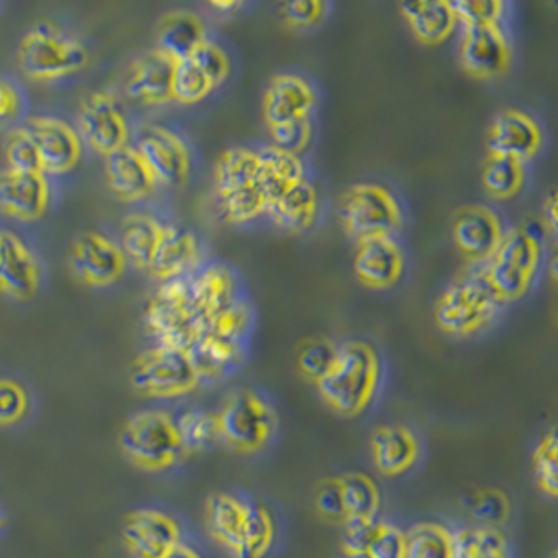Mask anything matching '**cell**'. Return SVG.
<instances>
[{"label":"cell","instance_id":"cell-9","mask_svg":"<svg viewBox=\"0 0 558 558\" xmlns=\"http://www.w3.org/2000/svg\"><path fill=\"white\" fill-rule=\"evenodd\" d=\"M130 383L149 398H178L195 391L202 379L186 352L157 345L134 360Z\"/></svg>","mask_w":558,"mask_h":558},{"label":"cell","instance_id":"cell-49","mask_svg":"<svg viewBox=\"0 0 558 558\" xmlns=\"http://www.w3.org/2000/svg\"><path fill=\"white\" fill-rule=\"evenodd\" d=\"M29 410V396L22 383L0 379V425H17Z\"/></svg>","mask_w":558,"mask_h":558},{"label":"cell","instance_id":"cell-2","mask_svg":"<svg viewBox=\"0 0 558 558\" xmlns=\"http://www.w3.org/2000/svg\"><path fill=\"white\" fill-rule=\"evenodd\" d=\"M145 323L157 345L189 352L204 332V323L195 312L191 275L163 280L145 307Z\"/></svg>","mask_w":558,"mask_h":558},{"label":"cell","instance_id":"cell-19","mask_svg":"<svg viewBox=\"0 0 558 558\" xmlns=\"http://www.w3.org/2000/svg\"><path fill=\"white\" fill-rule=\"evenodd\" d=\"M51 202V189L43 172H15L0 174V214L17 220H38Z\"/></svg>","mask_w":558,"mask_h":558},{"label":"cell","instance_id":"cell-38","mask_svg":"<svg viewBox=\"0 0 558 558\" xmlns=\"http://www.w3.org/2000/svg\"><path fill=\"white\" fill-rule=\"evenodd\" d=\"M454 558H512V553L498 527L477 525L454 532Z\"/></svg>","mask_w":558,"mask_h":558},{"label":"cell","instance_id":"cell-18","mask_svg":"<svg viewBox=\"0 0 558 558\" xmlns=\"http://www.w3.org/2000/svg\"><path fill=\"white\" fill-rule=\"evenodd\" d=\"M544 143L542 128L530 113L521 109H505L500 111L487 134L489 155L512 157L521 163L530 161L537 155Z\"/></svg>","mask_w":558,"mask_h":558},{"label":"cell","instance_id":"cell-4","mask_svg":"<svg viewBox=\"0 0 558 558\" xmlns=\"http://www.w3.org/2000/svg\"><path fill=\"white\" fill-rule=\"evenodd\" d=\"M539 259L542 245L535 234L525 227L505 230L498 250L482 270L500 304L519 300L530 291Z\"/></svg>","mask_w":558,"mask_h":558},{"label":"cell","instance_id":"cell-35","mask_svg":"<svg viewBox=\"0 0 558 558\" xmlns=\"http://www.w3.org/2000/svg\"><path fill=\"white\" fill-rule=\"evenodd\" d=\"M345 510V525L373 523L381 510V492L377 483L364 473H348L337 477Z\"/></svg>","mask_w":558,"mask_h":558},{"label":"cell","instance_id":"cell-34","mask_svg":"<svg viewBox=\"0 0 558 558\" xmlns=\"http://www.w3.org/2000/svg\"><path fill=\"white\" fill-rule=\"evenodd\" d=\"M266 214L279 229L287 232H305L312 229L318 216V191L307 178H304L275 204L268 205Z\"/></svg>","mask_w":558,"mask_h":558},{"label":"cell","instance_id":"cell-23","mask_svg":"<svg viewBox=\"0 0 558 558\" xmlns=\"http://www.w3.org/2000/svg\"><path fill=\"white\" fill-rule=\"evenodd\" d=\"M199 262V243L195 234L178 225H163L153 252L149 272L155 279L170 280L193 275Z\"/></svg>","mask_w":558,"mask_h":558},{"label":"cell","instance_id":"cell-14","mask_svg":"<svg viewBox=\"0 0 558 558\" xmlns=\"http://www.w3.org/2000/svg\"><path fill=\"white\" fill-rule=\"evenodd\" d=\"M70 266L77 279L86 284L107 287L124 275L126 255L118 243L105 234L84 232L72 245Z\"/></svg>","mask_w":558,"mask_h":558},{"label":"cell","instance_id":"cell-33","mask_svg":"<svg viewBox=\"0 0 558 558\" xmlns=\"http://www.w3.org/2000/svg\"><path fill=\"white\" fill-rule=\"evenodd\" d=\"M259 155V186L268 205L275 204L289 189H293L298 182L305 178L304 161L300 155L282 151L279 147L270 145Z\"/></svg>","mask_w":558,"mask_h":558},{"label":"cell","instance_id":"cell-58","mask_svg":"<svg viewBox=\"0 0 558 558\" xmlns=\"http://www.w3.org/2000/svg\"><path fill=\"white\" fill-rule=\"evenodd\" d=\"M4 525H7V517H4V512H2V508H0V532L4 530Z\"/></svg>","mask_w":558,"mask_h":558},{"label":"cell","instance_id":"cell-36","mask_svg":"<svg viewBox=\"0 0 558 558\" xmlns=\"http://www.w3.org/2000/svg\"><path fill=\"white\" fill-rule=\"evenodd\" d=\"M174 423H177L178 437H180L184 454L186 452L197 454V452L211 450L214 446L222 444L218 412L191 408L174 418Z\"/></svg>","mask_w":558,"mask_h":558},{"label":"cell","instance_id":"cell-51","mask_svg":"<svg viewBox=\"0 0 558 558\" xmlns=\"http://www.w3.org/2000/svg\"><path fill=\"white\" fill-rule=\"evenodd\" d=\"M314 507L325 521L345 523L343 498H341V487H339L337 477H330V480L318 483L316 496H314Z\"/></svg>","mask_w":558,"mask_h":558},{"label":"cell","instance_id":"cell-44","mask_svg":"<svg viewBox=\"0 0 558 558\" xmlns=\"http://www.w3.org/2000/svg\"><path fill=\"white\" fill-rule=\"evenodd\" d=\"M557 454V432L550 429L537 444L532 460L535 483L542 489V494H546L548 498L558 496Z\"/></svg>","mask_w":558,"mask_h":558},{"label":"cell","instance_id":"cell-7","mask_svg":"<svg viewBox=\"0 0 558 558\" xmlns=\"http://www.w3.org/2000/svg\"><path fill=\"white\" fill-rule=\"evenodd\" d=\"M498 305L494 289L483 272H477L452 282L441 293L435 304V325L448 335H473L492 323Z\"/></svg>","mask_w":558,"mask_h":558},{"label":"cell","instance_id":"cell-6","mask_svg":"<svg viewBox=\"0 0 558 558\" xmlns=\"http://www.w3.org/2000/svg\"><path fill=\"white\" fill-rule=\"evenodd\" d=\"M88 61L86 47L54 24L32 27L20 45V65L32 80H57L80 72Z\"/></svg>","mask_w":558,"mask_h":558},{"label":"cell","instance_id":"cell-17","mask_svg":"<svg viewBox=\"0 0 558 558\" xmlns=\"http://www.w3.org/2000/svg\"><path fill=\"white\" fill-rule=\"evenodd\" d=\"M26 128L40 153L45 174H65L76 168L82 157V141L74 128L47 116L32 118Z\"/></svg>","mask_w":558,"mask_h":558},{"label":"cell","instance_id":"cell-52","mask_svg":"<svg viewBox=\"0 0 558 558\" xmlns=\"http://www.w3.org/2000/svg\"><path fill=\"white\" fill-rule=\"evenodd\" d=\"M329 4L320 0H295L280 7L282 17L295 27H312L327 17Z\"/></svg>","mask_w":558,"mask_h":558},{"label":"cell","instance_id":"cell-42","mask_svg":"<svg viewBox=\"0 0 558 558\" xmlns=\"http://www.w3.org/2000/svg\"><path fill=\"white\" fill-rule=\"evenodd\" d=\"M252 327H254V310L252 305L239 298L236 302L227 305L222 312H218L214 318H209L205 323L204 330L245 343Z\"/></svg>","mask_w":558,"mask_h":558},{"label":"cell","instance_id":"cell-12","mask_svg":"<svg viewBox=\"0 0 558 558\" xmlns=\"http://www.w3.org/2000/svg\"><path fill=\"white\" fill-rule=\"evenodd\" d=\"M122 539L132 558H163L184 542L177 519L157 508L130 512L122 527Z\"/></svg>","mask_w":558,"mask_h":558},{"label":"cell","instance_id":"cell-57","mask_svg":"<svg viewBox=\"0 0 558 558\" xmlns=\"http://www.w3.org/2000/svg\"><path fill=\"white\" fill-rule=\"evenodd\" d=\"M343 558H373L368 553H343Z\"/></svg>","mask_w":558,"mask_h":558},{"label":"cell","instance_id":"cell-13","mask_svg":"<svg viewBox=\"0 0 558 558\" xmlns=\"http://www.w3.org/2000/svg\"><path fill=\"white\" fill-rule=\"evenodd\" d=\"M80 130L95 151L109 155L126 147L130 138L126 113L111 93H93L80 107Z\"/></svg>","mask_w":558,"mask_h":558},{"label":"cell","instance_id":"cell-30","mask_svg":"<svg viewBox=\"0 0 558 558\" xmlns=\"http://www.w3.org/2000/svg\"><path fill=\"white\" fill-rule=\"evenodd\" d=\"M207 40L205 22L193 11H172L157 26V51L182 61Z\"/></svg>","mask_w":558,"mask_h":558},{"label":"cell","instance_id":"cell-3","mask_svg":"<svg viewBox=\"0 0 558 558\" xmlns=\"http://www.w3.org/2000/svg\"><path fill=\"white\" fill-rule=\"evenodd\" d=\"M120 450L145 471H168L184 454L174 416L163 410H143L130 416L120 433Z\"/></svg>","mask_w":558,"mask_h":558},{"label":"cell","instance_id":"cell-40","mask_svg":"<svg viewBox=\"0 0 558 558\" xmlns=\"http://www.w3.org/2000/svg\"><path fill=\"white\" fill-rule=\"evenodd\" d=\"M482 182L494 199H510L525 184V168L521 161L502 155H487L483 163Z\"/></svg>","mask_w":558,"mask_h":558},{"label":"cell","instance_id":"cell-39","mask_svg":"<svg viewBox=\"0 0 558 558\" xmlns=\"http://www.w3.org/2000/svg\"><path fill=\"white\" fill-rule=\"evenodd\" d=\"M407 558H454V532L444 523H416L407 533Z\"/></svg>","mask_w":558,"mask_h":558},{"label":"cell","instance_id":"cell-22","mask_svg":"<svg viewBox=\"0 0 558 558\" xmlns=\"http://www.w3.org/2000/svg\"><path fill=\"white\" fill-rule=\"evenodd\" d=\"M355 277L366 287L389 289L404 272V254L393 236H375L357 241L354 257Z\"/></svg>","mask_w":558,"mask_h":558},{"label":"cell","instance_id":"cell-24","mask_svg":"<svg viewBox=\"0 0 558 558\" xmlns=\"http://www.w3.org/2000/svg\"><path fill=\"white\" fill-rule=\"evenodd\" d=\"M40 284V268L26 243L4 232V245L0 254V291L13 300H29Z\"/></svg>","mask_w":558,"mask_h":558},{"label":"cell","instance_id":"cell-50","mask_svg":"<svg viewBox=\"0 0 558 558\" xmlns=\"http://www.w3.org/2000/svg\"><path fill=\"white\" fill-rule=\"evenodd\" d=\"M270 136H272L275 147H279L282 151L300 155L310 145L312 122H310V118H305V120H298V122L270 126Z\"/></svg>","mask_w":558,"mask_h":558},{"label":"cell","instance_id":"cell-41","mask_svg":"<svg viewBox=\"0 0 558 558\" xmlns=\"http://www.w3.org/2000/svg\"><path fill=\"white\" fill-rule=\"evenodd\" d=\"M275 537H277V523L270 508L264 505H250L239 558L266 557L275 546Z\"/></svg>","mask_w":558,"mask_h":558},{"label":"cell","instance_id":"cell-56","mask_svg":"<svg viewBox=\"0 0 558 558\" xmlns=\"http://www.w3.org/2000/svg\"><path fill=\"white\" fill-rule=\"evenodd\" d=\"M241 4L239 2H211V9H218V11H234V9H239Z\"/></svg>","mask_w":558,"mask_h":558},{"label":"cell","instance_id":"cell-5","mask_svg":"<svg viewBox=\"0 0 558 558\" xmlns=\"http://www.w3.org/2000/svg\"><path fill=\"white\" fill-rule=\"evenodd\" d=\"M222 441L241 454L262 452L277 433V412L254 389H234L218 412Z\"/></svg>","mask_w":558,"mask_h":558},{"label":"cell","instance_id":"cell-1","mask_svg":"<svg viewBox=\"0 0 558 558\" xmlns=\"http://www.w3.org/2000/svg\"><path fill=\"white\" fill-rule=\"evenodd\" d=\"M379 381L381 360L377 350L362 339H350L337 345V357L329 373L316 383V389L332 412L352 418L371 407Z\"/></svg>","mask_w":558,"mask_h":558},{"label":"cell","instance_id":"cell-8","mask_svg":"<svg viewBox=\"0 0 558 558\" xmlns=\"http://www.w3.org/2000/svg\"><path fill=\"white\" fill-rule=\"evenodd\" d=\"M339 220L355 241L391 236L402 225V207L381 184H354L341 195Z\"/></svg>","mask_w":558,"mask_h":558},{"label":"cell","instance_id":"cell-10","mask_svg":"<svg viewBox=\"0 0 558 558\" xmlns=\"http://www.w3.org/2000/svg\"><path fill=\"white\" fill-rule=\"evenodd\" d=\"M134 149L159 184L184 186L191 177V151L170 128L157 124L141 128L136 132Z\"/></svg>","mask_w":558,"mask_h":558},{"label":"cell","instance_id":"cell-15","mask_svg":"<svg viewBox=\"0 0 558 558\" xmlns=\"http://www.w3.org/2000/svg\"><path fill=\"white\" fill-rule=\"evenodd\" d=\"M452 236L458 252L469 262L485 264L498 250L505 236V227L494 209L483 205H466L454 214Z\"/></svg>","mask_w":558,"mask_h":558},{"label":"cell","instance_id":"cell-31","mask_svg":"<svg viewBox=\"0 0 558 558\" xmlns=\"http://www.w3.org/2000/svg\"><path fill=\"white\" fill-rule=\"evenodd\" d=\"M400 13L404 15L412 34L423 45H441L446 43L458 26L457 13L452 9V2H404L400 4Z\"/></svg>","mask_w":558,"mask_h":558},{"label":"cell","instance_id":"cell-45","mask_svg":"<svg viewBox=\"0 0 558 558\" xmlns=\"http://www.w3.org/2000/svg\"><path fill=\"white\" fill-rule=\"evenodd\" d=\"M4 151H7L9 170H15V172H43L40 153H38V147H36V143H34V138H32L27 128H17V130H13L9 134Z\"/></svg>","mask_w":558,"mask_h":558},{"label":"cell","instance_id":"cell-43","mask_svg":"<svg viewBox=\"0 0 558 558\" xmlns=\"http://www.w3.org/2000/svg\"><path fill=\"white\" fill-rule=\"evenodd\" d=\"M337 357V345L327 337L305 339L298 350V368L307 381H320Z\"/></svg>","mask_w":558,"mask_h":558},{"label":"cell","instance_id":"cell-26","mask_svg":"<svg viewBox=\"0 0 558 558\" xmlns=\"http://www.w3.org/2000/svg\"><path fill=\"white\" fill-rule=\"evenodd\" d=\"M250 505L252 502L234 494H214L205 502V530L216 544L227 548L234 558L241 555Z\"/></svg>","mask_w":558,"mask_h":558},{"label":"cell","instance_id":"cell-32","mask_svg":"<svg viewBox=\"0 0 558 558\" xmlns=\"http://www.w3.org/2000/svg\"><path fill=\"white\" fill-rule=\"evenodd\" d=\"M214 186L218 202L252 189H262L257 151L247 147H234L222 153L214 170Z\"/></svg>","mask_w":558,"mask_h":558},{"label":"cell","instance_id":"cell-29","mask_svg":"<svg viewBox=\"0 0 558 558\" xmlns=\"http://www.w3.org/2000/svg\"><path fill=\"white\" fill-rule=\"evenodd\" d=\"M191 293L195 312L202 318L204 327L209 318H214L218 312L241 298L236 277L222 264H211L202 272L191 275Z\"/></svg>","mask_w":558,"mask_h":558},{"label":"cell","instance_id":"cell-54","mask_svg":"<svg viewBox=\"0 0 558 558\" xmlns=\"http://www.w3.org/2000/svg\"><path fill=\"white\" fill-rule=\"evenodd\" d=\"M542 220L550 234H557L558 214H557V193L550 191L542 204Z\"/></svg>","mask_w":558,"mask_h":558},{"label":"cell","instance_id":"cell-27","mask_svg":"<svg viewBox=\"0 0 558 558\" xmlns=\"http://www.w3.org/2000/svg\"><path fill=\"white\" fill-rule=\"evenodd\" d=\"M105 174L111 191L126 202L149 197L157 184L143 157L130 145L105 155Z\"/></svg>","mask_w":558,"mask_h":558},{"label":"cell","instance_id":"cell-37","mask_svg":"<svg viewBox=\"0 0 558 558\" xmlns=\"http://www.w3.org/2000/svg\"><path fill=\"white\" fill-rule=\"evenodd\" d=\"M161 227L149 214H130L122 225V252L136 268L147 270Z\"/></svg>","mask_w":558,"mask_h":558},{"label":"cell","instance_id":"cell-11","mask_svg":"<svg viewBox=\"0 0 558 558\" xmlns=\"http://www.w3.org/2000/svg\"><path fill=\"white\" fill-rule=\"evenodd\" d=\"M230 74V59L227 51L214 43L205 40L197 51L186 59L177 61L174 72V101L193 105L204 101Z\"/></svg>","mask_w":558,"mask_h":558},{"label":"cell","instance_id":"cell-46","mask_svg":"<svg viewBox=\"0 0 558 558\" xmlns=\"http://www.w3.org/2000/svg\"><path fill=\"white\" fill-rule=\"evenodd\" d=\"M452 9L457 13L458 24L462 22L464 27L492 26L500 24L507 4L500 0H458L452 2Z\"/></svg>","mask_w":558,"mask_h":558},{"label":"cell","instance_id":"cell-25","mask_svg":"<svg viewBox=\"0 0 558 558\" xmlns=\"http://www.w3.org/2000/svg\"><path fill=\"white\" fill-rule=\"evenodd\" d=\"M371 454L379 473L400 477L418 462L421 444L408 427L381 425L371 435Z\"/></svg>","mask_w":558,"mask_h":558},{"label":"cell","instance_id":"cell-48","mask_svg":"<svg viewBox=\"0 0 558 558\" xmlns=\"http://www.w3.org/2000/svg\"><path fill=\"white\" fill-rule=\"evenodd\" d=\"M366 553L373 558H407V533L391 523L377 521Z\"/></svg>","mask_w":558,"mask_h":558},{"label":"cell","instance_id":"cell-28","mask_svg":"<svg viewBox=\"0 0 558 558\" xmlns=\"http://www.w3.org/2000/svg\"><path fill=\"white\" fill-rule=\"evenodd\" d=\"M186 354L202 381H216L241 366L245 357V343L204 330Z\"/></svg>","mask_w":558,"mask_h":558},{"label":"cell","instance_id":"cell-21","mask_svg":"<svg viewBox=\"0 0 558 558\" xmlns=\"http://www.w3.org/2000/svg\"><path fill=\"white\" fill-rule=\"evenodd\" d=\"M316 105V93L305 77L279 74L272 77L264 95V118L268 128L310 118Z\"/></svg>","mask_w":558,"mask_h":558},{"label":"cell","instance_id":"cell-59","mask_svg":"<svg viewBox=\"0 0 558 558\" xmlns=\"http://www.w3.org/2000/svg\"><path fill=\"white\" fill-rule=\"evenodd\" d=\"M2 245H4V230H0V254H2Z\"/></svg>","mask_w":558,"mask_h":558},{"label":"cell","instance_id":"cell-53","mask_svg":"<svg viewBox=\"0 0 558 558\" xmlns=\"http://www.w3.org/2000/svg\"><path fill=\"white\" fill-rule=\"evenodd\" d=\"M20 93L17 88L0 77V122H7L20 113Z\"/></svg>","mask_w":558,"mask_h":558},{"label":"cell","instance_id":"cell-20","mask_svg":"<svg viewBox=\"0 0 558 558\" xmlns=\"http://www.w3.org/2000/svg\"><path fill=\"white\" fill-rule=\"evenodd\" d=\"M177 61L153 49L132 61L128 72L126 93L130 99L143 105H163L174 101Z\"/></svg>","mask_w":558,"mask_h":558},{"label":"cell","instance_id":"cell-16","mask_svg":"<svg viewBox=\"0 0 558 558\" xmlns=\"http://www.w3.org/2000/svg\"><path fill=\"white\" fill-rule=\"evenodd\" d=\"M512 59V49L500 24L464 27L460 43V63L471 76L487 77L505 74Z\"/></svg>","mask_w":558,"mask_h":558},{"label":"cell","instance_id":"cell-55","mask_svg":"<svg viewBox=\"0 0 558 558\" xmlns=\"http://www.w3.org/2000/svg\"><path fill=\"white\" fill-rule=\"evenodd\" d=\"M163 558H204L193 546H189V544H180V546H177L170 555H166Z\"/></svg>","mask_w":558,"mask_h":558},{"label":"cell","instance_id":"cell-47","mask_svg":"<svg viewBox=\"0 0 558 558\" xmlns=\"http://www.w3.org/2000/svg\"><path fill=\"white\" fill-rule=\"evenodd\" d=\"M471 512L475 514V519L483 521L487 527H496L502 525L510 514V502H508L507 494L500 489H480L473 494L471 498Z\"/></svg>","mask_w":558,"mask_h":558}]
</instances>
